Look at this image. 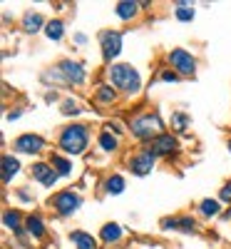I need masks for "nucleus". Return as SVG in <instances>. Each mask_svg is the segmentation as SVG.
I'll return each mask as SVG.
<instances>
[{"instance_id":"nucleus-37","label":"nucleus","mask_w":231,"mask_h":249,"mask_svg":"<svg viewBox=\"0 0 231 249\" xmlns=\"http://www.w3.org/2000/svg\"><path fill=\"white\" fill-rule=\"evenodd\" d=\"M226 147H229V152H231V140H229V142H226Z\"/></svg>"},{"instance_id":"nucleus-10","label":"nucleus","mask_w":231,"mask_h":249,"mask_svg":"<svg viewBox=\"0 0 231 249\" xmlns=\"http://www.w3.org/2000/svg\"><path fill=\"white\" fill-rule=\"evenodd\" d=\"M157 157H172L179 152V140L172 135V132H162L159 137H154L149 144H147Z\"/></svg>"},{"instance_id":"nucleus-31","label":"nucleus","mask_w":231,"mask_h":249,"mask_svg":"<svg viewBox=\"0 0 231 249\" xmlns=\"http://www.w3.org/2000/svg\"><path fill=\"white\" fill-rule=\"evenodd\" d=\"M104 130H110L112 135H117V137H122L124 135V127H122V124L117 122V120H110L107 124H104Z\"/></svg>"},{"instance_id":"nucleus-6","label":"nucleus","mask_w":231,"mask_h":249,"mask_svg":"<svg viewBox=\"0 0 231 249\" xmlns=\"http://www.w3.org/2000/svg\"><path fill=\"white\" fill-rule=\"evenodd\" d=\"M157 167V155L149 147H139L137 152H132L127 157V170L137 177H147L152 175V170Z\"/></svg>"},{"instance_id":"nucleus-20","label":"nucleus","mask_w":231,"mask_h":249,"mask_svg":"<svg viewBox=\"0 0 231 249\" xmlns=\"http://www.w3.org/2000/svg\"><path fill=\"white\" fill-rule=\"evenodd\" d=\"M20 167L23 164H20V160L15 155H3V184H10L13 177H17Z\"/></svg>"},{"instance_id":"nucleus-36","label":"nucleus","mask_w":231,"mask_h":249,"mask_svg":"<svg viewBox=\"0 0 231 249\" xmlns=\"http://www.w3.org/2000/svg\"><path fill=\"white\" fill-rule=\"evenodd\" d=\"M221 217H224V219H231V210H226V212H224Z\"/></svg>"},{"instance_id":"nucleus-28","label":"nucleus","mask_w":231,"mask_h":249,"mask_svg":"<svg viewBox=\"0 0 231 249\" xmlns=\"http://www.w3.org/2000/svg\"><path fill=\"white\" fill-rule=\"evenodd\" d=\"M60 112L65 115V117H70V115H80V112H82V107H80V102H77V100L67 97V100H62V107H60Z\"/></svg>"},{"instance_id":"nucleus-16","label":"nucleus","mask_w":231,"mask_h":249,"mask_svg":"<svg viewBox=\"0 0 231 249\" xmlns=\"http://www.w3.org/2000/svg\"><path fill=\"white\" fill-rule=\"evenodd\" d=\"M70 242H72L75 249H99V239L92 237L85 230H72L70 232Z\"/></svg>"},{"instance_id":"nucleus-4","label":"nucleus","mask_w":231,"mask_h":249,"mask_svg":"<svg viewBox=\"0 0 231 249\" xmlns=\"http://www.w3.org/2000/svg\"><path fill=\"white\" fill-rule=\"evenodd\" d=\"M164 60H166V68H172L179 77H194L197 75V57L184 48H172Z\"/></svg>"},{"instance_id":"nucleus-14","label":"nucleus","mask_w":231,"mask_h":249,"mask_svg":"<svg viewBox=\"0 0 231 249\" xmlns=\"http://www.w3.org/2000/svg\"><path fill=\"white\" fill-rule=\"evenodd\" d=\"M23 30L28 33V35H35V33H43L45 30V25H48V20L40 15L37 10H28L25 15H23Z\"/></svg>"},{"instance_id":"nucleus-9","label":"nucleus","mask_w":231,"mask_h":249,"mask_svg":"<svg viewBox=\"0 0 231 249\" xmlns=\"http://www.w3.org/2000/svg\"><path fill=\"white\" fill-rule=\"evenodd\" d=\"M45 150V137H40L35 132H23L13 140V152L15 155H40Z\"/></svg>"},{"instance_id":"nucleus-11","label":"nucleus","mask_w":231,"mask_h":249,"mask_svg":"<svg viewBox=\"0 0 231 249\" xmlns=\"http://www.w3.org/2000/svg\"><path fill=\"white\" fill-rule=\"evenodd\" d=\"M30 175H33V179L37 182V184H43V187H55L57 184V179H60V175L52 170V164L50 162H33V167H30Z\"/></svg>"},{"instance_id":"nucleus-32","label":"nucleus","mask_w":231,"mask_h":249,"mask_svg":"<svg viewBox=\"0 0 231 249\" xmlns=\"http://www.w3.org/2000/svg\"><path fill=\"white\" fill-rule=\"evenodd\" d=\"M72 40H75V45H87V35L85 33H75Z\"/></svg>"},{"instance_id":"nucleus-29","label":"nucleus","mask_w":231,"mask_h":249,"mask_svg":"<svg viewBox=\"0 0 231 249\" xmlns=\"http://www.w3.org/2000/svg\"><path fill=\"white\" fill-rule=\"evenodd\" d=\"M182 77L172 70V68H164L162 72H159V82H166V85H172V82H179Z\"/></svg>"},{"instance_id":"nucleus-35","label":"nucleus","mask_w":231,"mask_h":249,"mask_svg":"<svg viewBox=\"0 0 231 249\" xmlns=\"http://www.w3.org/2000/svg\"><path fill=\"white\" fill-rule=\"evenodd\" d=\"M55 100H57V92H55V90L45 95V102H55Z\"/></svg>"},{"instance_id":"nucleus-7","label":"nucleus","mask_w":231,"mask_h":249,"mask_svg":"<svg viewBox=\"0 0 231 249\" xmlns=\"http://www.w3.org/2000/svg\"><path fill=\"white\" fill-rule=\"evenodd\" d=\"M99 50H102V60L107 65H115V60L122 53V33L119 30H102L99 33Z\"/></svg>"},{"instance_id":"nucleus-25","label":"nucleus","mask_w":231,"mask_h":249,"mask_svg":"<svg viewBox=\"0 0 231 249\" xmlns=\"http://www.w3.org/2000/svg\"><path fill=\"white\" fill-rule=\"evenodd\" d=\"M194 5L192 3H174V18L179 23H192L194 20Z\"/></svg>"},{"instance_id":"nucleus-33","label":"nucleus","mask_w":231,"mask_h":249,"mask_svg":"<svg viewBox=\"0 0 231 249\" xmlns=\"http://www.w3.org/2000/svg\"><path fill=\"white\" fill-rule=\"evenodd\" d=\"M23 117V110H10L8 112V122H15V120H20Z\"/></svg>"},{"instance_id":"nucleus-26","label":"nucleus","mask_w":231,"mask_h":249,"mask_svg":"<svg viewBox=\"0 0 231 249\" xmlns=\"http://www.w3.org/2000/svg\"><path fill=\"white\" fill-rule=\"evenodd\" d=\"M177 232H184V234H197L199 227H197V219L192 214H179L177 217Z\"/></svg>"},{"instance_id":"nucleus-23","label":"nucleus","mask_w":231,"mask_h":249,"mask_svg":"<svg viewBox=\"0 0 231 249\" xmlns=\"http://www.w3.org/2000/svg\"><path fill=\"white\" fill-rule=\"evenodd\" d=\"M45 37L50 40V43H60L62 37H65V23H62L60 18H55V20H48V25H45Z\"/></svg>"},{"instance_id":"nucleus-13","label":"nucleus","mask_w":231,"mask_h":249,"mask_svg":"<svg viewBox=\"0 0 231 249\" xmlns=\"http://www.w3.org/2000/svg\"><path fill=\"white\" fill-rule=\"evenodd\" d=\"M25 232L30 239L40 242V239H45L48 237V227L43 222V217L40 214H25Z\"/></svg>"},{"instance_id":"nucleus-3","label":"nucleus","mask_w":231,"mask_h":249,"mask_svg":"<svg viewBox=\"0 0 231 249\" xmlns=\"http://www.w3.org/2000/svg\"><path fill=\"white\" fill-rule=\"evenodd\" d=\"M127 127H130V135L134 140L149 144L154 137H159L164 132V122H162L159 112L154 110V112H139V115H134Z\"/></svg>"},{"instance_id":"nucleus-18","label":"nucleus","mask_w":231,"mask_h":249,"mask_svg":"<svg viewBox=\"0 0 231 249\" xmlns=\"http://www.w3.org/2000/svg\"><path fill=\"white\" fill-rule=\"evenodd\" d=\"M139 10H142V5H139V3H134V0H122V3H117V5H115V15H117L119 20H124V23L134 20V18L139 15Z\"/></svg>"},{"instance_id":"nucleus-2","label":"nucleus","mask_w":231,"mask_h":249,"mask_svg":"<svg viewBox=\"0 0 231 249\" xmlns=\"http://www.w3.org/2000/svg\"><path fill=\"white\" fill-rule=\"evenodd\" d=\"M107 82L122 95H139L142 90V75L134 65H130V62H115V65L107 68Z\"/></svg>"},{"instance_id":"nucleus-8","label":"nucleus","mask_w":231,"mask_h":249,"mask_svg":"<svg viewBox=\"0 0 231 249\" xmlns=\"http://www.w3.org/2000/svg\"><path fill=\"white\" fill-rule=\"evenodd\" d=\"M57 72L62 75V80H65V85H85L87 82V70L82 62L72 60V57H65L57 62Z\"/></svg>"},{"instance_id":"nucleus-22","label":"nucleus","mask_w":231,"mask_h":249,"mask_svg":"<svg viewBox=\"0 0 231 249\" xmlns=\"http://www.w3.org/2000/svg\"><path fill=\"white\" fill-rule=\"evenodd\" d=\"M197 210H199V214H201L204 219H212V217H221V214H224V212H221V202H219V199H212V197L201 199Z\"/></svg>"},{"instance_id":"nucleus-21","label":"nucleus","mask_w":231,"mask_h":249,"mask_svg":"<svg viewBox=\"0 0 231 249\" xmlns=\"http://www.w3.org/2000/svg\"><path fill=\"white\" fill-rule=\"evenodd\" d=\"M97 147H99L102 152L112 155V152H117V150H119V137H117V135H112L110 130H102V132L97 135Z\"/></svg>"},{"instance_id":"nucleus-30","label":"nucleus","mask_w":231,"mask_h":249,"mask_svg":"<svg viewBox=\"0 0 231 249\" xmlns=\"http://www.w3.org/2000/svg\"><path fill=\"white\" fill-rule=\"evenodd\" d=\"M219 202L221 204H231V179L224 182V187L219 190Z\"/></svg>"},{"instance_id":"nucleus-17","label":"nucleus","mask_w":231,"mask_h":249,"mask_svg":"<svg viewBox=\"0 0 231 249\" xmlns=\"http://www.w3.org/2000/svg\"><path fill=\"white\" fill-rule=\"evenodd\" d=\"M48 162L52 164V170L60 175V177H72V160L62 152H52L48 157Z\"/></svg>"},{"instance_id":"nucleus-34","label":"nucleus","mask_w":231,"mask_h":249,"mask_svg":"<svg viewBox=\"0 0 231 249\" xmlns=\"http://www.w3.org/2000/svg\"><path fill=\"white\" fill-rule=\"evenodd\" d=\"M17 197L23 199V202H33V195H30V192H25V190H17Z\"/></svg>"},{"instance_id":"nucleus-1","label":"nucleus","mask_w":231,"mask_h":249,"mask_svg":"<svg viewBox=\"0 0 231 249\" xmlns=\"http://www.w3.org/2000/svg\"><path fill=\"white\" fill-rule=\"evenodd\" d=\"M57 147L62 155L67 157H77V155H85L90 147V127L85 122H70L60 130L57 135Z\"/></svg>"},{"instance_id":"nucleus-12","label":"nucleus","mask_w":231,"mask_h":249,"mask_svg":"<svg viewBox=\"0 0 231 249\" xmlns=\"http://www.w3.org/2000/svg\"><path fill=\"white\" fill-rule=\"evenodd\" d=\"M3 227L5 230H10L15 237H20V239H25V217H23V212L20 210H5L3 212Z\"/></svg>"},{"instance_id":"nucleus-15","label":"nucleus","mask_w":231,"mask_h":249,"mask_svg":"<svg viewBox=\"0 0 231 249\" xmlns=\"http://www.w3.org/2000/svg\"><path fill=\"white\" fill-rule=\"evenodd\" d=\"M122 237H124V227L119 222L102 224V230H99V242L102 244H117V242H122Z\"/></svg>"},{"instance_id":"nucleus-19","label":"nucleus","mask_w":231,"mask_h":249,"mask_svg":"<svg viewBox=\"0 0 231 249\" xmlns=\"http://www.w3.org/2000/svg\"><path fill=\"white\" fill-rule=\"evenodd\" d=\"M119 97V92L110 85V82H99L97 90H95V102H99V105H115Z\"/></svg>"},{"instance_id":"nucleus-5","label":"nucleus","mask_w":231,"mask_h":249,"mask_svg":"<svg viewBox=\"0 0 231 249\" xmlns=\"http://www.w3.org/2000/svg\"><path fill=\"white\" fill-rule=\"evenodd\" d=\"M50 207L55 210L57 217H72L80 212V207H82V197L72 190H60L50 197Z\"/></svg>"},{"instance_id":"nucleus-27","label":"nucleus","mask_w":231,"mask_h":249,"mask_svg":"<svg viewBox=\"0 0 231 249\" xmlns=\"http://www.w3.org/2000/svg\"><path fill=\"white\" fill-rule=\"evenodd\" d=\"M169 122H172V130L174 132H186V127L192 124V117H189L186 112H179L177 110V112H172V120Z\"/></svg>"},{"instance_id":"nucleus-24","label":"nucleus","mask_w":231,"mask_h":249,"mask_svg":"<svg viewBox=\"0 0 231 249\" xmlns=\"http://www.w3.org/2000/svg\"><path fill=\"white\" fill-rule=\"evenodd\" d=\"M102 187H104V192L107 195H122L124 192V187H127V182H124V177L122 175H107L104 177V182H102Z\"/></svg>"}]
</instances>
